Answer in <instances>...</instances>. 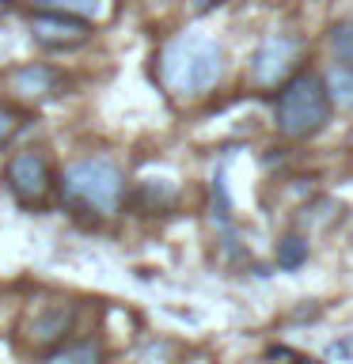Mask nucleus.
<instances>
[{
	"label": "nucleus",
	"instance_id": "nucleus-1",
	"mask_svg": "<svg viewBox=\"0 0 353 364\" xmlns=\"http://www.w3.org/2000/svg\"><path fill=\"white\" fill-rule=\"evenodd\" d=\"M224 73V50L209 34H179L175 42L159 53V80L175 95H205L216 87Z\"/></svg>",
	"mask_w": 353,
	"mask_h": 364
},
{
	"label": "nucleus",
	"instance_id": "nucleus-2",
	"mask_svg": "<svg viewBox=\"0 0 353 364\" xmlns=\"http://www.w3.org/2000/svg\"><path fill=\"white\" fill-rule=\"evenodd\" d=\"M61 201L88 216H114L125 201V175L110 156H88L65 167Z\"/></svg>",
	"mask_w": 353,
	"mask_h": 364
},
{
	"label": "nucleus",
	"instance_id": "nucleus-3",
	"mask_svg": "<svg viewBox=\"0 0 353 364\" xmlns=\"http://www.w3.org/2000/svg\"><path fill=\"white\" fill-rule=\"evenodd\" d=\"M330 107H334V99H330V87L323 76L293 73L281 84L278 99H273L278 133L289 136V141H307V136H315L330 122Z\"/></svg>",
	"mask_w": 353,
	"mask_h": 364
},
{
	"label": "nucleus",
	"instance_id": "nucleus-4",
	"mask_svg": "<svg viewBox=\"0 0 353 364\" xmlns=\"http://www.w3.org/2000/svg\"><path fill=\"white\" fill-rule=\"evenodd\" d=\"M296 61H300V38H293V34H270V38L255 50L251 80H255L258 87H281L285 80L293 76Z\"/></svg>",
	"mask_w": 353,
	"mask_h": 364
},
{
	"label": "nucleus",
	"instance_id": "nucleus-5",
	"mask_svg": "<svg viewBox=\"0 0 353 364\" xmlns=\"http://www.w3.org/2000/svg\"><path fill=\"white\" fill-rule=\"evenodd\" d=\"M4 178H8V190L16 193V198L23 205H34L42 201L46 193H50V164H46L42 152H34V148H27V152H16L8 159L4 167Z\"/></svg>",
	"mask_w": 353,
	"mask_h": 364
},
{
	"label": "nucleus",
	"instance_id": "nucleus-6",
	"mask_svg": "<svg viewBox=\"0 0 353 364\" xmlns=\"http://www.w3.org/2000/svg\"><path fill=\"white\" fill-rule=\"evenodd\" d=\"M31 34H34V42H38V46H46V50H73V46L88 42L91 31H88L84 19L50 11V16H38L31 23Z\"/></svg>",
	"mask_w": 353,
	"mask_h": 364
},
{
	"label": "nucleus",
	"instance_id": "nucleus-7",
	"mask_svg": "<svg viewBox=\"0 0 353 364\" xmlns=\"http://www.w3.org/2000/svg\"><path fill=\"white\" fill-rule=\"evenodd\" d=\"M68 326H73V307L68 304H46L31 318V338L34 341H57V338L68 334Z\"/></svg>",
	"mask_w": 353,
	"mask_h": 364
},
{
	"label": "nucleus",
	"instance_id": "nucleus-8",
	"mask_svg": "<svg viewBox=\"0 0 353 364\" xmlns=\"http://www.w3.org/2000/svg\"><path fill=\"white\" fill-rule=\"evenodd\" d=\"M57 76L50 65H27V68H19L16 80H11V87L19 91V95H50V91H57Z\"/></svg>",
	"mask_w": 353,
	"mask_h": 364
},
{
	"label": "nucleus",
	"instance_id": "nucleus-9",
	"mask_svg": "<svg viewBox=\"0 0 353 364\" xmlns=\"http://www.w3.org/2000/svg\"><path fill=\"white\" fill-rule=\"evenodd\" d=\"M99 360H102L99 341H73V346H65V349L46 357V364H99Z\"/></svg>",
	"mask_w": 353,
	"mask_h": 364
},
{
	"label": "nucleus",
	"instance_id": "nucleus-10",
	"mask_svg": "<svg viewBox=\"0 0 353 364\" xmlns=\"http://www.w3.org/2000/svg\"><path fill=\"white\" fill-rule=\"evenodd\" d=\"M38 4L61 16H99L102 11V0H38Z\"/></svg>",
	"mask_w": 353,
	"mask_h": 364
},
{
	"label": "nucleus",
	"instance_id": "nucleus-11",
	"mask_svg": "<svg viewBox=\"0 0 353 364\" xmlns=\"http://www.w3.org/2000/svg\"><path fill=\"white\" fill-rule=\"evenodd\" d=\"M327 87H330V99H338V102H349V107H353V68L338 65L334 73H330Z\"/></svg>",
	"mask_w": 353,
	"mask_h": 364
},
{
	"label": "nucleus",
	"instance_id": "nucleus-12",
	"mask_svg": "<svg viewBox=\"0 0 353 364\" xmlns=\"http://www.w3.org/2000/svg\"><path fill=\"white\" fill-rule=\"evenodd\" d=\"M304 258H307V243H304L300 235H289V239L281 243L278 262H281L285 269H296V266H304Z\"/></svg>",
	"mask_w": 353,
	"mask_h": 364
},
{
	"label": "nucleus",
	"instance_id": "nucleus-13",
	"mask_svg": "<svg viewBox=\"0 0 353 364\" xmlns=\"http://www.w3.org/2000/svg\"><path fill=\"white\" fill-rule=\"evenodd\" d=\"M334 57H338V65L353 68V27H338L334 31Z\"/></svg>",
	"mask_w": 353,
	"mask_h": 364
},
{
	"label": "nucleus",
	"instance_id": "nucleus-14",
	"mask_svg": "<svg viewBox=\"0 0 353 364\" xmlns=\"http://www.w3.org/2000/svg\"><path fill=\"white\" fill-rule=\"evenodd\" d=\"M16 129H19V118H16L11 110L0 107V148H4V141H8V136L16 133Z\"/></svg>",
	"mask_w": 353,
	"mask_h": 364
},
{
	"label": "nucleus",
	"instance_id": "nucleus-15",
	"mask_svg": "<svg viewBox=\"0 0 353 364\" xmlns=\"http://www.w3.org/2000/svg\"><path fill=\"white\" fill-rule=\"evenodd\" d=\"M213 4H221V0H198V8L205 11V8H213Z\"/></svg>",
	"mask_w": 353,
	"mask_h": 364
},
{
	"label": "nucleus",
	"instance_id": "nucleus-16",
	"mask_svg": "<svg viewBox=\"0 0 353 364\" xmlns=\"http://www.w3.org/2000/svg\"><path fill=\"white\" fill-rule=\"evenodd\" d=\"M296 364H319V360H296Z\"/></svg>",
	"mask_w": 353,
	"mask_h": 364
},
{
	"label": "nucleus",
	"instance_id": "nucleus-17",
	"mask_svg": "<svg viewBox=\"0 0 353 364\" xmlns=\"http://www.w3.org/2000/svg\"><path fill=\"white\" fill-rule=\"evenodd\" d=\"M349 148H353V129H349Z\"/></svg>",
	"mask_w": 353,
	"mask_h": 364
}]
</instances>
